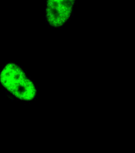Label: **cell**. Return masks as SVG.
I'll return each mask as SVG.
<instances>
[{
    "instance_id": "7a4b0ae2",
    "label": "cell",
    "mask_w": 135,
    "mask_h": 153,
    "mask_svg": "<svg viewBox=\"0 0 135 153\" xmlns=\"http://www.w3.org/2000/svg\"><path fill=\"white\" fill-rule=\"evenodd\" d=\"M75 0H50L45 4V18L50 26L60 27L70 18L73 11Z\"/></svg>"
},
{
    "instance_id": "6da1fadb",
    "label": "cell",
    "mask_w": 135,
    "mask_h": 153,
    "mask_svg": "<svg viewBox=\"0 0 135 153\" xmlns=\"http://www.w3.org/2000/svg\"><path fill=\"white\" fill-rule=\"evenodd\" d=\"M1 85L17 99L23 101L33 100L37 94L33 82L17 64L7 63L0 73Z\"/></svg>"
}]
</instances>
